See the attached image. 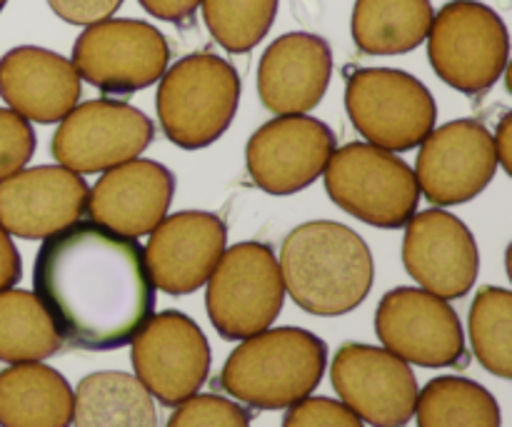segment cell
<instances>
[{
    "label": "cell",
    "mask_w": 512,
    "mask_h": 427,
    "mask_svg": "<svg viewBox=\"0 0 512 427\" xmlns=\"http://www.w3.org/2000/svg\"><path fill=\"white\" fill-rule=\"evenodd\" d=\"M345 108L370 145L405 153L435 130L438 105L415 75L395 68L355 70L345 88Z\"/></svg>",
    "instance_id": "cell-7"
},
{
    "label": "cell",
    "mask_w": 512,
    "mask_h": 427,
    "mask_svg": "<svg viewBox=\"0 0 512 427\" xmlns=\"http://www.w3.org/2000/svg\"><path fill=\"white\" fill-rule=\"evenodd\" d=\"M328 348L303 328H273L245 338L225 360L220 385L255 410H288L323 380Z\"/></svg>",
    "instance_id": "cell-3"
},
{
    "label": "cell",
    "mask_w": 512,
    "mask_h": 427,
    "mask_svg": "<svg viewBox=\"0 0 512 427\" xmlns=\"http://www.w3.org/2000/svg\"><path fill=\"white\" fill-rule=\"evenodd\" d=\"M238 103V70L213 53L185 55L165 70L155 100L165 135L183 150L213 145L233 123Z\"/></svg>",
    "instance_id": "cell-4"
},
{
    "label": "cell",
    "mask_w": 512,
    "mask_h": 427,
    "mask_svg": "<svg viewBox=\"0 0 512 427\" xmlns=\"http://www.w3.org/2000/svg\"><path fill=\"white\" fill-rule=\"evenodd\" d=\"M58 330L35 293H0V363H40L60 350Z\"/></svg>",
    "instance_id": "cell-25"
},
{
    "label": "cell",
    "mask_w": 512,
    "mask_h": 427,
    "mask_svg": "<svg viewBox=\"0 0 512 427\" xmlns=\"http://www.w3.org/2000/svg\"><path fill=\"white\" fill-rule=\"evenodd\" d=\"M335 153V135L310 115H280L248 140L245 163L253 183L270 195H293L323 175Z\"/></svg>",
    "instance_id": "cell-15"
},
{
    "label": "cell",
    "mask_w": 512,
    "mask_h": 427,
    "mask_svg": "<svg viewBox=\"0 0 512 427\" xmlns=\"http://www.w3.org/2000/svg\"><path fill=\"white\" fill-rule=\"evenodd\" d=\"M225 240L223 220L205 210H183L160 220L143 248L155 288L168 295L203 288L223 258Z\"/></svg>",
    "instance_id": "cell-18"
},
{
    "label": "cell",
    "mask_w": 512,
    "mask_h": 427,
    "mask_svg": "<svg viewBox=\"0 0 512 427\" xmlns=\"http://www.w3.org/2000/svg\"><path fill=\"white\" fill-rule=\"evenodd\" d=\"M73 388L43 363H15L0 373V427H70Z\"/></svg>",
    "instance_id": "cell-22"
},
{
    "label": "cell",
    "mask_w": 512,
    "mask_h": 427,
    "mask_svg": "<svg viewBox=\"0 0 512 427\" xmlns=\"http://www.w3.org/2000/svg\"><path fill=\"white\" fill-rule=\"evenodd\" d=\"M205 285L208 318L225 340L263 333L283 310L285 285L278 258L263 243H238L225 250Z\"/></svg>",
    "instance_id": "cell-8"
},
{
    "label": "cell",
    "mask_w": 512,
    "mask_h": 427,
    "mask_svg": "<svg viewBox=\"0 0 512 427\" xmlns=\"http://www.w3.org/2000/svg\"><path fill=\"white\" fill-rule=\"evenodd\" d=\"M470 343L488 373L512 378V293L505 288L480 290L470 308Z\"/></svg>",
    "instance_id": "cell-27"
},
{
    "label": "cell",
    "mask_w": 512,
    "mask_h": 427,
    "mask_svg": "<svg viewBox=\"0 0 512 427\" xmlns=\"http://www.w3.org/2000/svg\"><path fill=\"white\" fill-rule=\"evenodd\" d=\"M428 58L443 83L465 95L493 88L508 68V25L480 0H450L428 30Z\"/></svg>",
    "instance_id": "cell-5"
},
{
    "label": "cell",
    "mask_w": 512,
    "mask_h": 427,
    "mask_svg": "<svg viewBox=\"0 0 512 427\" xmlns=\"http://www.w3.org/2000/svg\"><path fill=\"white\" fill-rule=\"evenodd\" d=\"M285 293L305 313L338 318L368 298L375 260L353 228L335 220L303 223L280 248Z\"/></svg>",
    "instance_id": "cell-2"
},
{
    "label": "cell",
    "mask_w": 512,
    "mask_h": 427,
    "mask_svg": "<svg viewBox=\"0 0 512 427\" xmlns=\"http://www.w3.org/2000/svg\"><path fill=\"white\" fill-rule=\"evenodd\" d=\"M418 427H500V405L490 390L468 378L430 380L415 403Z\"/></svg>",
    "instance_id": "cell-26"
},
{
    "label": "cell",
    "mask_w": 512,
    "mask_h": 427,
    "mask_svg": "<svg viewBox=\"0 0 512 427\" xmlns=\"http://www.w3.org/2000/svg\"><path fill=\"white\" fill-rule=\"evenodd\" d=\"M510 130H512V115L508 113L498 125V135L493 138L495 143V153H498V163L503 165L508 173H512V138H510Z\"/></svg>",
    "instance_id": "cell-35"
},
{
    "label": "cell",
    "mask_w": 512,
    "mask_h": 427,
    "mask_svg": "<svg viewBox=\"0 0 512 427\" xmlns=\"http://www.w3.org/2000/svg\"><path fill=\"white\" fill-rule=\"evenodd\" d=\"M165 427H250V418L233 400L210 393L180 403Z\"/></svg>",
    "instance_id": "cell-29"
},
{
    "label": "cell",
    "mask_w": 512,
    "mask_h": 427,
    "mask_svg": "<svg viewBox=\"0 0 512 427\" xmlns=\"http://www.w3.org/2000/svg\"><path fill=\"white\" fill-rule=\"evenodd\" d=\"M153 138V120L143 110L100 98L75 105L60 120L50 153L58 165L78 175L105 173L138 158Z\"/></svg>",
    "instance_id": "cell-10"
},
{
    "label": "cell",
    "mask_w": 512,
    "mask_h": 427,
    "mask_svg": "<svg viewBox=\"0 0 512 427\" xmlns=\"http://www.w3.org/2000/svg\"><path fill=\"white\" fill-rule=\"evenodd\" d=\"M323 175L330 200L375 228H405L418 210L420 188L413 168L378 145H343L330 155Z\"/></svg>",
    "instance_id": "cell-6"
},
{
    "label": "cell",
    "mask_w": 512,
    "mask_h": 427,
    "mask_svg": "<svg viewBox=\"0 0 512 427\" xmlns=\"http://www.w3.org/2000/svg\"><path fill=\"white\" fill-rule=\"evenodd\" d=\"M20 275H23V263L18 248L13 245V238L0 228V293L18 285Z\"/></svg>",
    "instance_id": "cell-34"
},
{
    "label": "cell",
    "mask_w": 512,
    "mask_h": 427,
    "mask_svg": "<svg viewBox=\"0 0 512 427\" xmlns=\"http://www.w3.org/2000/svg\"><path fill=\"white\" fill-rule=\"evenodd\" d=\"M83 85L68 58L20 45L0 58V98L28 123H60L78 105Z\"/></svg>",
    "instance_id": "cell-20"
},
{
    "label": "cell",
    "mask_w": 512,
    "mask_h": 427,
    "mask_svg": "<svg viewBox=\"0 0 512 427\" xmlns=\"http://www.w3.org/2000/svg\"><path fill=\"white\" fill-rule=\"evenodd\" d=\"M83 175L63 165H40L0 180V228L25 240H45L78 223L88 210Z\"/></svg>",
    "instance_id": "cell-17"
},
{
    "label": "cell",
    "mask_w": 512,
    "mask_h": 427,
    "mask_svg": "<svg viewBox=\"0 0 512 427\" xmlns=\"http://www.w3.org/2000/svg\"><path fill=\"white\" fill-rule=\"evenodd\" d=\"M33 290L63 343L103 353L133 343L153 318L158 288L138 240L78 220L43 240Z\"/></svg>",
    "instance_id": "cell-1"
},
{
    "label": "cell",
    "mask_w": 512,
    "mask_h": 427,
    "mask_svg": "<svg viewBox=\"0 0 512 427\" xmlns=\"http://www.w3.org/2000/svg\"><path fill=\"white\" fill-rule=\"evenodd\" d=\"M498 165L490 130L478 120H453L420 143L415 180L433 205H463L493 183Z\"/></svg>",
    "instance_id": "cell-14"
},
{
    "label": "cell",
    "mask_w": 512,
    "mask_h": 427,
    "mask_svg": "<svg viewBox=\"0 0 512 427\" xmlns=\"http://www.w3.org/2000/svg\"><path fill=\"white\" fill-rule=\"evenodd\" d=\"M50 10L70 25H93L113 18L123 0H48Z\"/></svg>",
    "instance_id": "cell-32"
},
{
    "label": "cell",
    "mask_w": 512,
    "mask_h": 427,
    "mask_svg": "<svg viewBox=\"0 0 512 427\" xmlns=\"http://www.w3.org/2000/svg\"><path fill=\"white\" fill-rule=\"evenodd\" d=\"M175 178L155 160H128L105 170L88 195L90 220L125 238L150 235L168 215Z\"/></svg>",
    "instance_id": "cell-19"
},
{
    "label": "cell",
    "mask_w": 512,
    "mask_h": 427,
    "mask_svg": "<svg viewBox=\"0 0 512 427\" xmlns=\"http://www.w3.org/2000/svg\"><path fill=\"white\" fill-rule=\"evenodd\" d=\"M8 5V0H0V13H3V8Z\"/></svg>",
    "instance_id": "cell-36"
},
{
    "label": "cell",
    "mask_w": 512,
    "mask_h": 427,
    "mask_svg": "<svg viewBox=\"0 0 512 427\" xmlns=\"http://www.w3.org/2000/svg\"><path fill=\"white\" fill-rule=\"evenodd\" d=\"M215 43L228 53H248L270 33L278 0H200Z\"/></svg>",
    "instance_id": "cell-28"
},
{
    "label": "cell",
    "mask_w": 512,
    "mask_h": 427,
    "mask_svg": "<svg viewBox=\"0 0 512 427\" xmlns=\"http://www.w3.org/2000/svg\"><path fill=\"white\" fill-rule=\"evenodd\" d=\"M330 383L363 423L373 427H405L418 403L413 368L385 348L345 343L330 365Z\"/></svg>",
    "instance_id": "cell-13"
},
{
    "label": "cell",
    "mask_w": 512,
    "mask_h": 427,
    "mask_svg": "<svg viewBox=\"0 0 512 427\" xmlns=\"http://www.w3.org/2000/svg\"><path fill=\"white\" fill-rule=\"evenodd\" d=\"M35 145L33 125L10 108H0V180L20 173L30 163Z\"/></svg>",
    "instance_id": "cell-30"
},
{
    "label": "cell",
    "mask_w": 512,
    "mask_h": 427,
    "mask_svg": "<svg viewBox=\"0 0 512 427\" xmlns=\"http://www.w3.org/2000/svg\"><path fill=\"white\" fill-rule=\"evenodd\" d=\"M73 68L110 95L150 88L170 63V45L155 25L133 18H108L85 25L73 45Z\"/></svg>",
    "instance_id": "cell-9"
},
{
    "label": "cell",
    "mask_w": 512,
    "mask_h": 427,
    "mask_svg": "<svg viewBox=\"0 0 512 427\" xmlns=\"http://www.w3.org/2000/svg\"><path fill=\"white\" fill-rule=\"evenodd\" d=\"M75 427H158L155 398L120 370L85 375L73 395Z\"/></svg>",
    "instance_id": "cell-23"
},
{
    "label": "cell",
    "mask_w": 512,
    "mask_h": 427,
    "mask_svg": "<svg viewBox=\"0 0 512 427\" xmlns=\"http://www.w3.org/2000/svg\"><path fill=\"white\" fill-rule=\"evenodd\" d=\"M430 0H355L350 33L368 55H403L423 45L433 23Z\"/></svg>",
    "instance_id": "cell-24"
},
{
    "label": "cell",
    "mask_w": 512,
    "mask_h": 427,
    "mask_svg": "<svg viewBox=\"0 0 512 427\" xmlns=\"http://www.w3.org/2000/svg\"><path fill=\"white\" fill-rule=\"evenodd\" d=\"M333 75V50L320 35L285 33L263 53L258 95L270 113L305 115L323 100Z\"/></svg>",
    "instance_id": "cell-21"
},
{
    "label": "cell",
    "mask_w": 512,
    "mask_h": 427,
    "mask_svg": "<svg viewBox=\"0 0 512 427\" xmlns=\"http://www.w3.org/2000/svg\"><path fill=\"white\" fill-rule=\"evenodd\" d=\"M375 333L385 350L420 368L465 365V335L448 300L418 288H395L375 313Z\"/></svg>",
    "instance_id": "cell-12"
},
{
    "label": "cell",
    "mask_w": 512,
    "mask_h": 427,
    "mask_svg": "<svg viewBox=\"0 0 512 427\" xmlns=\"http://www.w3.org/2000/svg\"><path fill=\"white\" fill-rule=\"evenodd\" d=\"M403 265L428 293L443 300L465 298L478 280V243L468 225L453 213L423 210L405 225Z\"/></svg>",
    "instance_id": "cell-16"
},
{
    "label": "cell",
    "mask_w": 512,
    "mask_h": 427,
    "mask_svg": "<svg viewBox=\"0 0 512 427\" xmlns=\"http://www.w3.org/2000/svg\"><path fill=\"white\" fill-rule=\"evenodd\" d=\"M283 427H365L363 420L348 408L330 398H305L290 405Z\"/></svg>",
    "instance_id": "cell-31"
},
{
    "label": "cell",
    "mask_w": 512,
    "mask_h": 427,
    "mask_svg": "<svg viewBox=\"0 0 512 427\" xmlns=\"http://www.w3.org/2000/svg\"><path fill=\"white\" fill-rule=\"evenodd\" d=\"M153 18L168 23H190L195 18L200 0H138Z\"/></svg>",
    "instance_id": "cell-33"
},
{
    "label": "cell",
    "mask_w": 512,
    "mask_h": 427,
    "mask_svg": "<svg viewBox=\"0 0 512 427\" xmlns=\"http://www.w3.org/2000/svg\"><path fill=\"white\" fill-rule=\"evenodd\" d=\"M135 378L165 408L198 395L210 373V345L195 320L178 310L153 315L130 348Z\"/></svg>",
    "instance_id": "cell-11"
}]
</instances>
